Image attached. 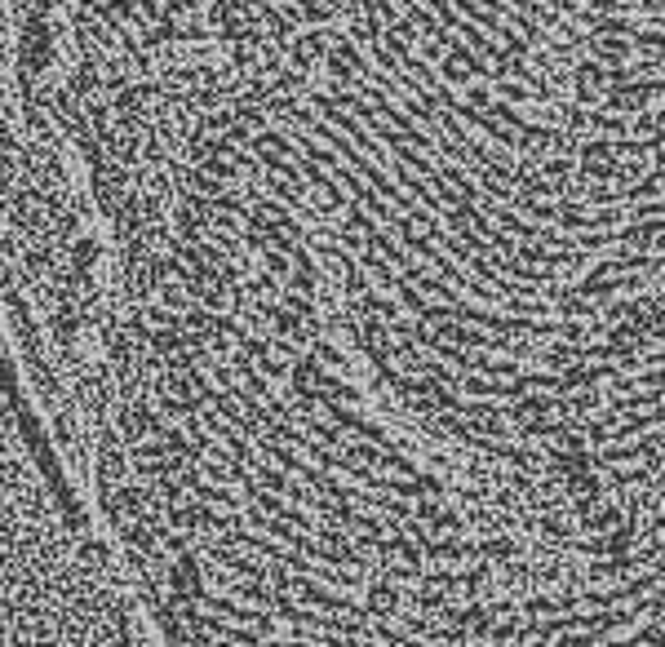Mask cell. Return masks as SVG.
<instances>
[{
  "label": "cell",
  "mask_w": 665,
  "mask_h": 647,
  "mask_svg": "<svg viewBox=\"0 0 665 647\" xmlns=\"http://www.w3.org/2000/svg\"><path fill=\"white\" fill-rule=\"evenodd\" d=\"M466 102H475V107H488V102H493V98H488V89H484V85H475V89H470V94H466Z\"/></svg>",
  "instance_id": "obj_3"
},
{
  "label": "cell",
  "mask_w": 665,
  "mask_h": 647,
  "mask_svg": "<svg viewBox=\"0 0 665 647\" xmlns=\"http://www.w3.org/2000/svg\"><path fill=\"white\" fill-rule=\"evenodd\" d=\"M439 76H444L448 85H466V80H470V71H466L462 63H453V58H444V63H439Z\"/></svg>",
  "instance_id": "obj_1"
},
{
  "label": "cell",
  "mask_w": 665,
  "mask_h": 647,
  "mask_svg": "<svg viewBox=\"0 0 665 647\" xmlns=\"http://www.w3.org/2000/svg\"><path fill=\"white\" fill-rule=\"evenodd\" d=\"M501 85V94H506V102H528V98H537V94H528L524 85H510V80H497Z\"/></svg>",
  "instance_id": "obj_2"
}]
</instances>
